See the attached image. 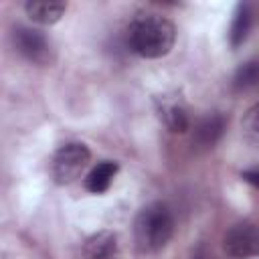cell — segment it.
Instances as JSON below:
<instances>
[{"instance_id": "6da1fadb", "label": "cell", "mask_w": 259, "mask_h": 259, "mask_svg": "<svg viewBox=\"0 0 259 259\" xmlns=\"http://www.w3.org/2000/svg\"><path fill=\"white\" fill-rule=\"evenodd\" d=\"M176 26L160 14H140L127 26V47L144 59H160L172 51Z\"/></svg>"}, {"instance_id": "7a4b0ae2", "label": "cell", "mask_w": 259, "mask_h": 259, "mask_svg": "<svg viewBox=\"0 0 259 259\" xmlns=\"http://www.w3.org/2000/svg\"><path fill=\"white\" fill-rule=\"evenodd\" d=\"M174 235V217L168 204L150 202L134 219V241L138 251L156 253L168 245Z\"/></svg>"}, {"instance_id": "3957f363", "label": "cell", "mask_w": 259, "mask_h": 259, "mask_svg": "<svg viewBox=\"0 0 259 259\" xmlns=\"http://www.w3.org/2000/svg\"><path fill=\"white\" fill-rule=\"evenodd\" d=\"M89 160H91V152L85 144L69 142L55 152L51 160V174L57 184H71L87 168Z\"/></svg>"}, {"instance_id": "277c9868", "label": "cell", "mask_w": 259, "mask_h": 259, "mask_svg": "<svg viewBox=\"0 0 259 259\" xmlns=\"http://www.w3.org/2000/svg\"><path fill=\"white\" fill-rule=\"evenodd\" d=\"M225 253L233 259H253L259 257V225L243 221L233 225L223 237Z\"/></svg>"}, {"instance_id": "5b68a950", "label": "cell", "mask_w": 259, "mask_h": 259, "mask_svg": "<svg viewBox=\"0 0 259 259\" xmlns=\"http://www.w3.org/2000/svg\"><path fill=\"white\" fill-rule=\"evenodd\" d=\"M12 42L18 55H22L26 61L36 63V65H49L53 61V45L51 40L34 28L28 26H18L12 32Z\"/></svg>"}, {"instance_id": "8992f818", "label": "cell", "mask_w": 259, "mask_h": 259, "mask_svg": "<svg viewBox=\"0 0 259 259\" xmlns=\"http://www.w3.org/2000/svg\"><path fill=\"white\" fill-rule=\"evenodd\" d=\"M156 109L160 115V121L174 134H184L190 125L186 105L178 95H162L156 99Z\"/></svg>"}, {"instance_id": "52a82bcc", "label": "cell", "mask_w": 259, "mask_h": 259, "mask_svg": "<svg viewBox=\"0 0 259 259\" xmlns=\"http://www.w3.org/2000/svg\"><path fill=\"white\" fill-rule=\"evenodd\" d=\"M227 130V117L219 111H212V113H206L204 117H200L196 123H194V130H192V144L198 146V148H212L225 134Z\"/></svg>"}, {"instance_id": "ba28073f", "label": "cell", "mask_w": 259, "mask_h": 259, "mask_svg": "<svg viewBox=\"0 0 259 259\" xmlns=\"http://www.w3.org/2000/svg\"><path fill=\"white\" fill-rule=\"evenodd\" d=\"M119 245L117 237L111 231H97L89 235L81 247L83 259H117Z\"/></svg>"}, {"instance_id": "9c48e42d", "label": "cell", "mask_w": 259, "mask_h": 259, "mask_svg": "<svg viewBox=\"0 0 259 259\" xmlns=\"http://www.w3.org/2000/svg\"><path fill=\"white\" fill-rule=\"evenodd\" d=\"M24 10L32 22L42 24V26H51L63 18L67 4L59 2V0H30L24 4Z\"/></svg>"}, {"instance_id": "30bf717a", "label": "cell", "mask_w": 259, "mask_h": 259, "mask_svg": "<svg viewBox=\"0 0 259 259\" xmlns=\"http://www.w3.org/2000/svg\"><path fill=\"white\" fill-rule=\"evenodd\" d=\"M117 170H119V164H117V162H111V160L99 162V164L93 166L91 172L87 174V178H85V188H87L89 192H93V194H103V192L111 186V182H113Z\"/></svg>"}, {"instance_id": "8fae6325", "label": "cell", "mask_w": 259, "mask_h": 259, "mask_svg": "<svg viewBox=\"0 0 259 259\" xmlns=\"http://www.w3.org/2000/svg\"><path fill=\"white\" fill-rule=\"evenodd\" d=\"M251 24H253L251 8L247 4H237L235 12H233L231 26H229V42H231L233 49H237V47H241L245 42V38L249 36Z\"/></svg>"}, {"instance_id": "7c38bea8", "label": "cell", "mask_w": 259, "mask_h": 259, "mask_svg": "<svg viewBox=\"0 0 259 259\" xmlns=\"http://www.w3.org/2000/svg\"><path fill=\"white\" fill-rule=\"evenodd\" d=\"M233 87L235 91H249L259 87V59H251L239 65L233 75Z\"/></svg>"}, {"instance_id": "4fadbf2b", "label": "cell", "mask_w": 259, "mask_h": 259, "mask_svg": "<svg viewBox=\"0 0 259 259\" xmlns=\"http://www.w3.org/2000/svg\"><path fill=\"white\" fill-rule=\"evenodd\" d=\"M241 132L247 142L259 146V101L245 111L241 119Z\"/></svg>"}, {"instance_id": "5bb4252c", "label": "cell", "mask_w": 259, "mask_h": 259, "mask_svg": "<svg viewBox=\"0 0 259 259\" xmlns=\"http://www.w3.org/2000/svg\"><path fill=\"white\" fill-rule=\"evenodd\" d=\"M241 178H243L247 184H251L255 190H259V166H257V168H247V170H243V172H241Z\"/></svg>"}, {"instance_id": "9a60e30c", "label": "cell", "mask_w": 259, "mask_h": 259, "mask_svg": "<svg viewBox=\"0 0 259 259\" xmlns=\"http://www.w3.org/2000/svg\"><path fill=\"white\" fill-rule=\"evenodd\" d=\"M192 259H204V255H200V253H196V255H194Z\"/></svg>"}]
</instances>
